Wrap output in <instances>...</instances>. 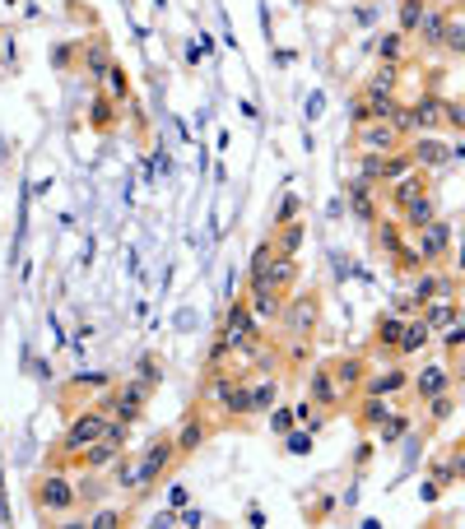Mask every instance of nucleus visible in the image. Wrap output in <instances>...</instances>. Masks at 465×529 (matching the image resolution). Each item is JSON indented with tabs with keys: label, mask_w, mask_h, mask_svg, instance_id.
Segmentation results:
<instances>
[{
	"label": "nucleus",
	"mask_w": 465,
	"mask_h": 529,
	"mask_svg": "<svg viewBox=\"0 0 465 529\" xmlns=\"http://www.w3.org/2000/svg\"><path fill=\"white\" fill-rule=\"evenodd\" d=\"M177 460H182V456H177V441H173V436H153V441L144 446V456L135 460V493H131V497H144L149 487L159 483Z\"/></svg>",
	"instance_id": "1"
},
{
	"label": "nucleus",
	"mask_w": 465,
	"mask_h": 529,
	"mask_svg": "<svg viewBox=\"0 0 465 529\" xmlns=\"http://www.w3.org/2000/svg\"><path fill=\"white\" fill-rule=\"evenodd\" d=\"M107 423H112V414H103V409H84V414H74V418L65 423V432H61V446H56V451H61L65 460L84 456L89 446L107 432Z\"/></svg>",
	"instance_id": "2"
},
{
	"label": "nucleus",
	"mask_w": 465,
	"mask_h": 529,
	"mask_svg": "<svg viewBox=\"0 0 465 529\" xmlns=\"http://www.w3.org/2000/svg\"><path fill=\"white\" fill-rule=\"evenodd\" d=\"M153 399V386H144V381H135V377H126L122 386H112V395L98 404L103 414H112V418H122V423H135L140 414H144V404Z\"/></svg>",
	"instance_id": "3"
},
{
	"label": "nucleus",
	"mask_w": 465,
	"mask_h": 529,
	"mask_svg": "<svg viewBox=\"0 0 465 529\" xmlns=\"http://www.w3.org/2000/svg\"><path fill=\"white\" fill-rule=\"evenodd\" d=\"M405 149H410V158H414V168H423V172L447 168V162H460V158H465L460 144H442L438 135H410Z\"/></svg>",
	"instance_id": "4"
},
{
	"label": "nucleus",
	"mask_w": 465,
	"mask_h": 529,
	"mask_svg": "<svg viewBox=\"0 0 465 529\" xmlns=\"http://www.w3.org/2000/svg\"><path fill=\"white\" fill-rule=\"evenodd\" d=\"M33 502H37V511H52V515H61V511H70L74 502H80V493H74V483L65 478V474H43L33 483Z\"/></svg>",
	"instance_id": "5"
},
{
	"label": "nucleus",
	"mask_w": 465,
	"mask_h": 529,
	"mask_svg": "<svg viewBox=\"0 0 465 529\" xmlns=\"http://www.w3.org/2000/svg\"><path fill=\"white\" fill-rule=\"evenodd\" d=\"M354 149L359 153H396V149H405V135L396 131V121H368V126H354Z\"/></svg>",
	"instance_id": "6"
},
{
	"label": "nucleus",
	"mask_w": 465,
	"mask_h": 529,
	"mask_svg": "<svg viewBox=\"0 0 465 529\" xmlns=\"http://www.w3.org/2000/svg\"><path fill=\"white\" fill-rule=\"evenodd\" d=\"M219 335H223L232 348L242 353L247 344H256V339H261V320H256V316H252V307L238 298V302L228 307V316H223V330H219Z\"/></svg>",
	"instance_id": "7"
},
{
	"label": "nucleus",
	"mask_w": 465,
	"mask_h": 529,
	"mask_svg": "<svg viewBox=\"0 0 465 529\" xmlns=\"http://www.w3.org/2000/svg\"><path fill=\"white\" fill-rule=\"evenodd\" d=\"M410 237H414L423 265H438V260H447V251H451V223H447L442 214H438L433 223H423L419 232H410Z\"/></svg>",
	"instance_id": "8"
},
{
	"label": "nucleus",
	"mask_w": 465,
	"mask_h": 529,
	"mask_svg": "<svg viewBox=\"0 0 465 529\" xmlns=\"http://www.w3.org/2000/svg\"><path fill=\"white\" fill-rule=\"evenodd\" d=\"M317 311H322L317 293H307V298H289L284 311H280V320H284V330H289L293 339H312V330H317Z\"/></svg>",
	"instance_id": "9"
},
{
	"label": "nucleus",
	"mask_w": 465,
	"mask_h": 529,
	"mask_svg": "<svg viewBox=\"0 0 465 529\" xmlns=\"http://www.w3.org/2000/svg\"><path fill=\"white\" fill-rule=\"evenodd\" d=\"M423 307L429 302H447V298H456V274H447V269H438V265H423L419 274H414V289H410Z\"/></svg>",
	"instance_id": "10"
},
{
	"label": "nucleus",
	"mask_w": 465,
	"mask_h": 529,
	"mask_svg": "<svg viewBox=\"0 0 465 529\" xmlns=\"http://www.w3.org/2000/svg\"><path fill=\"white\" fill-rule=\"evenodd\" d=\"M247 307H252V316L265 325V320H280V311H284V293L280 289H270L265 279H247Z\"/></svg>",
	"instance_id": "11"
},
{
	"label": "nucleus",
	"mask_w": 465,
	"mask_h": 529,
	"mask_svg": "<svg viewBox=\"0 0 465 529\" xmlns=\"http://www.w3.org/2000/svg\"><path fill=\"white\" fill-rule=\"evenodd\" d=\"M401 103L396 93H359L354 103V126H368V121H396Z\"/></svg>",
	"instance_id": "12"
},
{
	"label": "nucleus",
	"mask_w": 465,
	"mask_h": 529,
	"mask_svg": "<svg viewBox=\"0 0 465 529\" xmlns=\"http://www.w3.org/2000/svg\"><path fill=\"white\" fill-rule=\"evenodd\" d=\"M433 191V181H429V172H423V168H410L405 177H396L391 186H386V200H391V205L396 210H405L410 205V200H419V195H429Z\"/></svg>",
	"instance_id": "13"
},
{
	"label": "nucleus",
	"mask_w": 465,
	"mask_h": 529,
	"mask_svg": "<svg viewBox=\"0 0 465 529\" xmlns=\"http://www.w3.org/2000/svg\"><path fill=\"white\" fill-rule=\"evenodd\" d=\"M307 399H312L322 414H331V409H340V404H344L349 395H344V390L335 386V377H331L326 367H317L312 377H307Z\"/></svg>",
	"instance_id": "14"
},
{
	"label": "nucleus",
	"mask_w": 465,
	"mask_h": 529,
	"mask_svg": "<svg viewBox=\"0 0 465 529\" xmlns=\"http://www.w3.org/2000/svg\"><path fill=\"white\" fill-rule=\"evenodd\" d=\"M326 372L335 377V386H340L344 395H354V390L363 386V377H368V358H359V353L335 358V362H326Z\"/></svg>",
	"instance_id": "15"
},
{
	"label": "nucleus",
	"mask_w": 465,
	"mask_h": 529,
	"mask_svg": "<svg viewBox=\"0 0 465 529\" xmlns=\"http://www.w3.org/2000/svg\"><path fill=\"white\" fill-rule=\"evenodd\" d=\"M363 395H401V390H410V372L405 367H368V377H363V386H359Z\"/></svg>",
	"instance_id": "16"
},
{
	"label": "nucleus",
	"mask_w": 465,
	"mask_h": 529,
	"mask_svg": "<svg viewBox=\"0 0 465 529\" xmlns=\"http://www.w3.org/2000/svg\"><path fill=\"white\" fill-rule=\"evenodd\" d=\"M442 390H451V367H442V362H429L419 377H410V395L414 399H433Z\"/></svg>",
	"instance_id": "17"
},
{
	"label": "nucleus",
	"mask_w": 465,
	"mask_h": 529,
	"mask_svg": "<svg viewBox=\"0 0 465 529\" xmlns=\"http://www.w3.org/2000/svg\"><path fill=\"white\" fill-rule=\"evenodd\" d=\"M391 414H396L391 395H363V399H359V409H354V418H359V427H363V432H377Z\"/></svg>",
	"instance_id": "18"
},
{
	"label": "nucleus",
	"mask_w": 465,
	"mask_h": 529,
	"mask_svg": "<svg viewBox=\"0 0 465 529\" xmlns=\"http://www.w3.org/2000/svg\"><path fill=\"white\" fill-rule=\"evenodd\" d=\"M205 436H210L205 418H201V414H186V423L173 432V441H177V456H182V460H186V456H196L201 446H205Z\"/></svg>",
	"instance_id": "19"
},
{
	"label": "nucleus",
	"mask_w": 465,
	"mask_h": 529,
	"mask_svg": "<svg viewBox=\"0 0 465 529\" xmlns=\"http://www.w3.org/2000/svg\"><path fill=\"white\" fill-rule=\"evenodd\" d=\"M429 344H433L429 320H423V316H410V320H405V335H401V344H396V358H414V353H423Z\"/></svg>",
	"instance_id": "20"
},
{
	"label": "nucleus",
	"mask_w": 465,
	"mask_h": 529,
	"mask_svg": "<svg viewBox=\"0 0 465 529\" xmlns=\"http://www.w3.org/2000/svg\"><path fill=\"white\" fill-rule=\"evenodd\" d=\"M372 191H377V181H368V177H354L344 186V200L354 205V214L363 219V223H377V205H372Z\"/></svg>",
	"instance_id": "21"
},
{
	"label": "nucleus",
	"mask_w": 465,
	"mask_h": 529,
	"mask_svg": "<svg viewBox=\"0 0 465 529\" xmlns=\"http://www.w3.org/2000/svg\"><path fill=\"white\" fill-rule=\"evenodd\" d=\"M438 219V200H433V191L429 195H419V200H410V205L401 210V228L405 232H419L423 223H433Z\"/></svg>",
	"instance_id": "22"
},
{
	"label": "nucleus",
	"mask_w": 465,
	"mask_h": 529,
	"mask_svg": "<svg viewBox=\"0 0 465 529\" xmlns=\"http://www.w3.org/2000/svg\"><path fill=\"white\" fill-rule=\"evenodd\" d=\"M275 256H289V260H298V251H302V241H307V223H284V228H275Z\"/></svg>",
	"instance_id": "23"
},
{
	"label": "nucleus",
	"mask_w": 465,
	"mask_h": 529,
	"mask_svg": "<svg viewBox=\"0 0 465 529\" xmlns=\"http://www.w3.org/2000/svg\"><path fill=\"white\" fill-rule=\"evenodd\" d=\"M447 19H451V10L447 5H429V15H423V24H419V43L423 47H442V33H447Z\"/></svg>",
	"instance_id": "24"
},
{
	"label": "nucleus",
	"mask_w": 465,
	"mask_h": 529,
	"mask_svg": "<svg viewBox=\"0 0 465 529\" xmlns=\"http://www.w3.org/2000/svg\"><path fill=\"white\" fill-rule=\"evenodd\" d=\"M122 103L116 98H107V93H94V103H89V126L94 131H112L116 121H122V112H116Z\"/></svg>",
	"instance_id": "25"
},
{
	"label": "nucleus",
	"mask_w": 465,
	"mask_h": 529,
	"mask_svg": "<svg viewBox=\"0 0 465 529\" xmlns=\"http://www.w3.org/2000/svg\"><path fill=\"white\" fill-rule=\"evenodd\" d=\"M401 335H405V316H381L377 320V330H372V344L377 348H386V353H396V344H401Z\"/></svg>",
	"instance_id": "26"
},
{
	"label": "nucleus",
	"mask_w": 465,
	"mask_h": 529,
	"mask_svg": "<svg viewBox=\"0 0 465 529\" xmlns=\"http://www.w3.org/2000/svg\"><path fill=\"white\" fill-rule=\"evenodd\" d=\"M107 70H112V47L103 43V37H94V43L84 47V74L103 84V74H107Z\"/></svg>",
	"instance_id": "27"
},
{
	"label": "nucleus",
	"mask_w": 465,
	"mask_h": 529,
	"mask_svg": "<svg viewBox=\"0 0 465 529\" xmlns=\"http://www.w3.org/2000/svg\"><path fill=\"white\" fill-rule=\"evenodd\" d=\"M275 404H280V381H275V377L252 381V418H256V414H270Z\"/></svg>",
	"instance_id": "28"
},
{
	"label": "nucleus",
	"mask_w": 465,
	"mask_h": 529,
	"mask_svg": "<svg viewBox=\"0 0 465 529\" xmlns=\"http://www.w3.org/2000/svg\"><path fill=\"white\" fill-rule=\"evenodd\" d=\"M265 283H270V289H280V293H289L298 283V260L275 256V260H270V269H265Z\"/></svg>",
	"instance_id": "29"
},
{
	"label": "nucleus",
	"mask_w": 465,
	"mask_h": 529,
	"mask_svg": "<svg viewBox=\"0 0 465 529\" xmlns=\"http://www.w3.org/2000/svg\"><path fill=\"white\" fill-rule=\"evenodd\" d=\"M419 316L429 320V330H433V335H442L447 325H451V320L460 316V307H456V298H447V302H429V307H423Z\"/></svg>",
	"instance_id": "30"
},
{
	"label": "nucleus",
	"mask_w": 465,
	"mask_h": 529,
	"mask_svg": "<svg viewBox=\"0 0 465 529\" xmlns=\"http://www.w3.org/2000/svg\"><path fill=\"white\" fill-rule=\"evenodd\" d=\"M396 84H401V65H396V61H381V65L372 70V79H368L363 93H396Z\"/></svg>",
	"instance_id": "31"
},
{
	"label": "nucleus",
	"mask_w": 465,
	"mask_h": 529,
	"mask_svg": "<svg viewBox=\"0 0 465 529\" xmlns=\"http://www.w3.org/2000/svg\"><path fill=\"white\" fill-rule=\"evenodd\" d=\"M103 93H107V98H116V103H126V98H131V74H126L122 65H116V61H112V70L103 74Z\"/></svg>",
	"instance_id": "32"
},
{
	"label": "nucleus",
	"mask_w": 465,
	"mask_h": 529,
	"mask_svg": "<svg viewBox=\"0 0 465 529\" xmlns=\"http://www.w3.org/2000/svg\"><path fill=\"white\" fill-rule=\"evenodd\" d=\"M423 15H429V0H401V19H396V28L410 37V33H419Z\"/></svg>",
	"instance_id": "33"
},
{
	"label": "nucleus",
	"mask_w": 465,
	"mask_h": 529,
	"mask_svg": "<svg viewBox=\"0 0 465 529\" xmlns=\"http://www.w3.org/2000/svg\"><path fill=\"white\" fill-rule=\"evenodd\" d=\"M442 47H447L451 56H465V15H456V10H451L447 33H442Z\"/></svg>",
	"instance_id": "34"
},
{
	"label": "nucleus",
	"mask_w": 465,
	"mask_h": 529,
	"mask_svg": "<svg viewBox=\"0 0 465 529\" xmlns=\"http://www.w3.org/2000/svg\"><path fill=\"white\" fill-rule=\"evenodd\" d=\"M377 56H381V61H396V65H401V61H405V33H401V28H396V33H381Z\"/></svg>",
	"instance_id": "35"
},
{
	"label": "nucleus",
	"mask_w": 465,
	"mask_h": 529,
	"mask_svg": "<svg viewBox=\"0 0 465 529\" xmlns=\"http://www.w3.org/2000/svg\"><path fill=\"white\" fill-rule=\"evenodd\" d=\"M232 353H238V348H232V344L219 335V339L210 344V353H205V367H210V377H214V372H228V358H232Z\"/></svg>",
	"instance_id": "36"
},
{
	"label": "nucleus",
	"mask_w": 465,
	"mask_h": 529,
	"mask_svg": "<svg viewBox=\"0 0 465 529\" xmlns=\"http://www.w3.org/2000/svg\"><path fill=\"white\" fill-rule=\"evenodd\" d=\"M405 432H410V414H391V418L377 427V441H381V446H396Z\"/></svg>",
	"instance_id": "37"
},
{
	"label": "nucleus",
	"mask_w": 465,
	"mask_h": 529,
	"mask_svg": "<svg viewBox=\"0 0 465 529\" xmlns=\"http://www.w3.org/2000/svg\"><path fill=\"white\" fill-rule=\"evenodd\" d=\"M135 381H144V386L159 390V381H163V362L153 358V353H144V358L135 362Z\"/></svg>",
	"instance_id": "38"
},
{
	"label": "nucleus",
	"mask_w": 465,
	"mask_h": 529,
	"mask_svg": "<svg viewBox=\"0 0 465 529\" xmlns=\"http://www.w3.org/2000/svg\"><path fill=\"white\" fill-rule=\"evenodd\" d=\"M270 260H275V241H261V247L252 251V265H247V279H265Z\"/></svg>",
	"instance_id": "39"
},
{
	"label": "nucleus",
	"mask_w": 465,
	"mask_h": 529,
	"mask_svg": "<svg viewBox=\"0 0 465 529\" xmlns=\"http://www.w3.org/2000/svg\"><path fill=\"white\" fill-rule=\"evenodd\" d=\"M312 427H293V432H284V451L289 456H307V451H312Z\"/></svg>",
	"instance_id": "40"
},
{
	"label": "nucleus",
	"mask_w": 465,
	"mask_h": 529,
	"mask_svg": "<svg viewBox=\"0 0 465 529\" xmlns=\"http://www.w3.org/2000/svg\"><path fill=\"white\" fill-rule=\"evenodd\" d=\"M298 214H302V200L289 191V195L280 200V210H275V223H270V232H275V228H284V223H293Z\"/></svg>",
	"instance_id": "41"
},
{
	"label": "nucleus",
	"mask_w": 465,
	"mask_h": 529,
	"mask_svg": "<svg viewBox=\"0 0 465 529\" xmlns=\"http://www.w3.org/2000/svg\"><path fill=\"white\" fill-rule=\"evenodd\" d=\"M429 404V418L433 423H447L451 414H456V399H451V390H442V395H433V399H423Z\"/></svg>",
	"instance_id": "42"
},
{
	"label": "nucleus",
	"mask_w": 465,
	"mask_h": 529,
	"mask_svg": "<svg viewBox=\"0 0 465 529\" xmlns=\"http://www.w3.org/2000/svg\"><path fill=\"white\" fill-rule=\"evenodd\" d=\"M391 256H396V269H401V274H419V269H423V256H419V247H405V241H401V247H396Z\"/></svg>",
	"instance_id": "43"
},
{
	"label": "nucleus",
	"mask_w": 465,
	"mask_h": 529,
	"mask_svg": "<svg viewBox=\"0 0 465 529\" xmlns=\"http://www.w3.org/2000/svg\"><path fill=\"white\" fill-rule=\"evenodd\" d=\"M89 529H126L131 515L126 511H94V520H84Z\"/></svg>",
	"instance_id": "44"
},
{
	"label": "nucleus",
	"mask_w": 465,
	"mask_h": 529,
	"mask_svg": "<svg viewBox=\"0 0 465 529\" xmlns=\"http://www.w3.org/2000/svg\"><path fill=\"white\" fill-rule=\"evenodd\" d=\"M438 487H451V483H460V474H456V460L451 456H442V460H433V474H429Z\"/></svg>",
	"instance_id": "45"
},
{
	"label": "nucleus",
	"mask_w": 465,
	"mask_h": 529,
	"mask_svg": "<svg viewBox=\"0 0 465 529\" xmlns=\"http://www.w3.org/2000/svg\"><path fill=\"white\" fill-rule=\"evenodd\" d=\"M438 339H442V348H447V353H456V348H465V316H456V320L447 325V330H442Z\"/></svg>",
	"instance_id": "46"
},
{
	"label": "nucleus",
	"mask_w": 465,
	"mask_h": 529,
	"mask_svg": "<svg viewBox=\"0 0 465 529\" xmlns=\"http://www.w3.org/2000/svg\"><path fill=\"white\" fill-rule=\"evenodd\" d=\"M298 427V418H293V409H280V404H275V409H270V432H293Z\"/></svg>",
	"instance_id": "47"
},
{
	"label": "nucleus",
	"mask_w": 465,
	"mask_h": 529,
	"mask_svg": "<svg viewBox=\"0 0 465 529\" xmlns=\"http://www.w3.org/2000/svg\"><path fill=\"white\" fill-rule=\"evenodd\" d=\"M377 247H381V251H396V247H401V228H396V223H381V228H377Z\"/></svg>",
	"instance_id": "48"
},
{
	"label": "nucleus",
	"mask_w": 465,
	"mask_h": 529,
	"mask_svg": "<svg viewBox=\"0 0 465 529\" xmlns=\"http://www.w3.org/2000/svg\"><path fill=\"white\" fill-rule=\"evenodd\" d=\"M177 524H191V529H196V524H201V511H182Z\"/></svg>",
	"instance_id": "49"
}]
</instances>
